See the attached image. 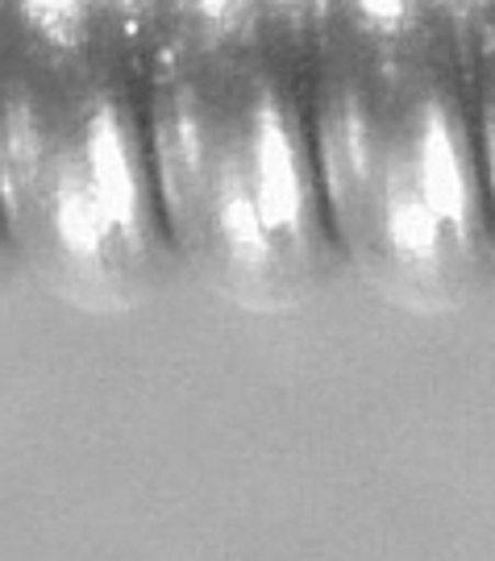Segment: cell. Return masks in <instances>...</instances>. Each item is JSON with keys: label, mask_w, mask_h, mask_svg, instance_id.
Segmentation results:
<instances>
[{"label": "cell", "mask_w": 495, "mask_h": 561, "mask_svg": "<svg viewBox=\"0 0 495 561\" xmlns=\"http://www.w3.org/2000/svg\"><path fill=\"white\" fill-rule=\"evenodd\" d=\"M4 201L21 259L50 291L125 308L162 266L150 121L92 62L18 76L4 121Z\"/></svg>", "instance_id": "3957f363"}, {"label": "cell", "mask_w": 495, "mask_h": 561, "mask_svg": "<svg viewBox=\"0 0 495 561\" xmlns=\"http://www.w3.org/2000/svg\"><path fill=\"white\" fill-rule=\"evenodd\" d=\"M183 13H192L200 25H225L234 21V13H241L250 0H176Z\"/></svg>", "instance_id": "52a82bcc"}, {"label": "cell", "mask_w": 495, "mask_h": 561, "mask_svg": "<svg viewBox=\"0 0 495 561\" xmlns=\"http://www.w3.org/2000/svg\"><path fill=\"white\" fill-rule=\"evenodd\" d=\"M492 4H495V0H492Z\"/></svg>", "instance_id": "ba28073f"}, {"label": "cell", "mask_w": 495, "mask_h": 561, "mask_svg": "<svg viewBox=\"0 0 495 561\" xmlns=\"http://www.w3.org/2000/svg\"><path fill=\"white\" fill-rule=\"evenodd\" d=\"M25 9H34L42 25L59 42H67V38H76L83 21L92 18L97 0H25Z\"/></svg>", "instance_id": "277c9868"}, {"label": "cell", "mask_w": 495, "mask_h": 561, "mask_svg": "<svg viewBox=\"0 0 495 561\" xmlns=\"http://www.w3.org/2000/svg\"><path fill=\"white\" fill-rule=\"evenodd\" d=\"M320 192L334 241L400 308L471 304L495 271L479 117L446 55L404 25L341 38L313 76Z\"/></svg>", "instance_id": "6da1fadb"}, {"label": "cell", "mask_w": 495, "mask_h": 561, "mask_svg": "<svg viewBox=\"0 0 495 561\" xmlns=\"http://www.w3.org/2000/svg\"><path fill=\"white\" fill-rule=\"evenodd\" d=\"M479 141H483V171H487V196L495 213V67L479 92Z\"/></svg>", "instance_id": "5b68a950"}, {"label": "cell", "mask_w": 495, "mask_h": 561, "mask_svg": "<svg viewBox=\"0 0 495 561\" xmlns=\"http://www.w3.org/2000/svg\"><path fill=\"white\" fill-rule=\"evenodd\" d=\"M413 4L416 0H350V9L371 25H404L413 21Z\"/></svg>", "instance_id": "8992f818"}, {"label": "cell", "mask_w": 495, "mask_h": 561, "mask_svg": "<svg viewBox=\"0 0 495 561\" xmlns=\"http://www.w3.org/2000/svg\"><path fill=\"white\" fill-rule=\"evenodd\" d=\"M150 154L179 259L241 308H296L329 275L313 83L225 25L188 34L150 88Z\"/></svg>", "instance_id": "7a4b0ae2"}]
</instances>
